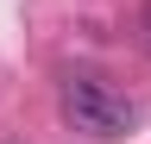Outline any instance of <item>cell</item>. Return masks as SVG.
<instances>
[{"label":"cell","mask_w":151,"mask_h":144,"mask_svg":"<svg viewBox=\"0 0 151 144\" xmlns=\"http://www.w3.org/2000/svg\"><path fill=\"white\" fill-rule=\"evenodd\" d=\"M63 119L88 138H126L139 125V100L120 94V88L94 82V75H69L63 82Z\"/></svg>","instance_id":"1"},{"label":"cell","mask_w":151,"mask_h":144,"mask_svg":"<svg viewBox=\"0 0 151 144\" xmlns=\"http://www.w3.org/2000/svg\"><path fill=\"white\" fill-rule=\"evenodd\" d=\"M139 44H145V57H151V0H145V13H139Z\"/></svg>","instance_id":"2"}]
</instances>
